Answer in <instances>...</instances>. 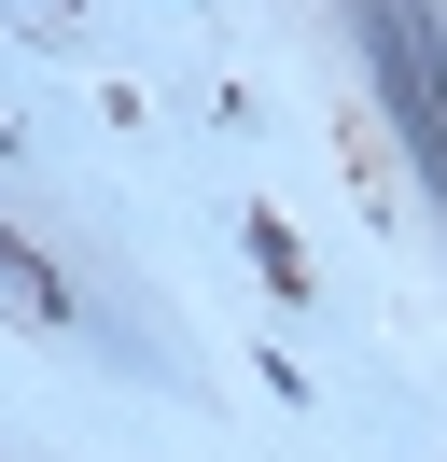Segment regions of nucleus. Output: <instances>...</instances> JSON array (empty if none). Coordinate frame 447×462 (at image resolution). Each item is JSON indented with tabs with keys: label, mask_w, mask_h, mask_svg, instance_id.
<instances>
[{
	"label": "nucleus",
	"mask_w": 447,
	"mask_h": 462,
	"mask_svg": "<svg viewBox=\"0 0 447 462\" xmlns=\"http://www.w3.org/2000/svg\"><path fill=\"white\" fill-rule=\"evenodd\" d=\"M238 238H251V266H266V294H279V309H307V281H322V266L294 253V225H279V210H251Z\"/></svg>",
	"instance_id": "nucleus-3"
},
{
	"label": "nucleus",
	"mask_w": 447,
	"mask_h": 462,
	"mask_svg": "<svg viewBox=\"0 0 447 462\" xmlns=\"http://www.w3.org/2000/svg\"><path fill=\"white\" fill-rule=\"evenodd\" d=\"M363 70H378L391 126H406V169L447 210V29H433V0H363Z\"/></svg>",
	"instance_id": "nucleus-1"
},
{
	"label": "nucleus",
	"mask_w": 447,
	"mask_h": 462,
	"mask_svg": "<svg viewBox=\"0 0 447 462\" xmlns=\"http://www.w3.org/2000/svg\"><path fill=\"white\" fill-rule=\"evenodd\" d=\"M0 294H14V309H28V322H84V294H70V281H56V266H42V253H28V238H14V225H0Z\"/></svg>",
	"instance_id": "nucleus-2"
}]
</instances>
